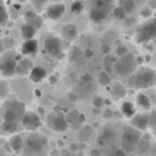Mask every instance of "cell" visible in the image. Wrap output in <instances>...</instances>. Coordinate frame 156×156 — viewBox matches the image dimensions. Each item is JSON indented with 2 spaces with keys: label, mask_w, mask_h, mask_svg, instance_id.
<instances>
[{
  "label": "cell",
  "mask_w": 156,
  "mask_h": 156,
  "mask_svg": "<svg viewBox=\"0 0 156 156\" xmlns=\"http://www.w3.org/2000/svg\"><path fill=\"white\" fill-rule=\"evenodd\" d=\"M29 78L32 82H41V81H44L47 78V70L44 67H41V66H33V69L30 70L29 73Z\"/></svg>",
  "instance_id": "obj_16"
},
{
  "label": "cell",
  "mask_w": 156,
  "mask_h": 156,
  "mask_svg": "<svg viewBox=\"0 0 156 156\" xmlns=\"http://www.w3.org/2000/svg\"><path fill=\"white\" fill-rule=\"evenodd\" d=\"M111 12H112V16H114V18H115V19H119V21H125V19L127 18L126 14L123 12V10H122L119 5H118V7H114Z\"/></svg>",
  "instance_id": "obj_33"
},
{
  "label": "cell",
  "mask_w": 156,
  "mask_h": 156,
  "mask_svg": "<svg viewBox=\"0 0 156 156\" xmlns=\"http://www.w3.org/2000/svg\"><path fill=\"white\" fill-rule=\"evenodd\" d=\"M82 55L86 58V59H89V58H92L94 55V52H93V49H90V48H88V49H85V51L82 52Z\"/></svg>",
  "instance_id": "obj_45"
},
{
  "label": "cell",
  "mask_w": 156,
  "mask_h": 156,
  "mask_svg": "<svg viewBox=\"0 0 156 156\" xmlns=\"http://www.w3.org/2000/svg\"><path fill=\"white\" fill-rule=\"evenodd\" d=\"M2 44H3V47H4V49H11V48H14L15 47V40H14L12 37H5V38H3L2 40Z\"/></svg>",
  "instance_id": "obj_36"
},
{
  "label": "cell",
  "mask_w": 156,
  "mask_h": 156,
  "mask_svg": "<svg viewBox=\"0 0 156 156\" xmlns=\"http://www.w3.org/2000/svg\"><path fill=\"white\" fill-rule=\"evenodd\" d=\"M0 123H2V119H0Z\"/></svg>",
  "instance_id": "obj_64"
},
{
  "label": "cell",
  "mask_w": 156,
  "mask_h": 156,
  "mask_svg": "<svg viewBox=\"0 0 156 156\" xmlns=\"http://www.w3.org/2000/svg\"><path fill=\"white\" fill-rule=\"evenodd\" d=\"M21 125L27 132H36L41 126V119L38 114L33 112V111H26L21 119Z\"/></svg>",
  "instance_id": "obj_10"
},
{
  "label": "cell",
  "mask_w": 156,
  "mask_h": 156,
  "mask_svg": "<svg viewBox=\"0 0 156 156\" xmlns=\"http://www.w3.org/2000/svg\"><path fill=\"white\" fill-rule=\"evenodd\" d=\"M149 156H156V144H152L151 149H149Z\"/></svg>",
  "instance_id": "obj_50"
},
{
  "label": "cell",
  "mask_w": 156,
  "mask_h": 156,
  "mask_svg": "<svg viewBox=\"0 0 156 156\" xmlns=\"http://www.w3.org/2000/svg\"><path fill=\"white\" fill-rule=\"evenodd\" d=\"M48 148V138L40 133H32L27 136L25 143V152L26 156L43 155Z\"/></svg>",
  "instance_id": "obj_3"
},
{
  "label": "cell",
  "mask_w": 156,
  "mask_h": 156,
  "mask_svg": "<svg viewBox=\"0 0 156 156\" xmlns=\"http://www.w3.org/2000/svg\"><path fill=\"white\" fill-rule=\"evenodd\" d=\"M100 52H101L103 55H108L110 54V45H108V44H103V45L100 47Z\"/></svg>",
  "instance_id": "obj_44"
},
{
  "label": "cell",
  "mask_w": 156,
  "mask_h": 156,
  "mask_svg": "<svg viewBox=\"0 0 156 156\" xmlns=\"http://www.w3.org/2000/svg\"><path fill=\"white\" fill-rule=\"evenodd\" d=\"M85 119H86L85 114H78V123H83Z\"/></svg>",
  "instance_id": "obj_51"
},
{
  "label": "cell",
  "mask_w": 156,
  "mask_h": 156,
  "mask_svg": "<svg viewBox=\"0 0 156 156\" xmlns=\"http://www.w3.org/2000/svg\"><path fill=\"white\" fill-rule=\"evenodd\" d=\"M67 99L70 100L71 103H76V101H78V96L76 93H73V92H70V93L67 94Z\"/></svg>",
  "instance_id": "obj_46"
},
{
  "label": "cell",
  "mask_w": 156,
  "mask_h": 156,
  "mask_svg": "<svg viewBox=\"0 0 156 156\" xmlns=\"http://www.w3.org/2000/svg\"><path fill=\"white\" fill-rule=\"evenodd\" d=\"M116 137V132L114 127L111 126H105L101 132L99 133V137H97V143L100 144L101 147L104 145H110Z\"/></svg>",
  "instance_id": "obj_11"
},
{
  "label": "cell",
  "mask_w": 156,
  "mask_h": 156,
  "mask_svg": "<svg viewBox=\"0 0 156 156\" xmlns=\"http://www.w3.org/2000/svg\"><path fill=\"white\" fill-rule=\"evenodd\" d=\"M92 7H96V8H99V10L105 11V12H110V11H112L114 4L111 2H101V0H100V2H94Z\"/></svg>",
  "instance_id": "obj_29"
},
{
  "label": "cell",
  "mask_w": 156,
  "mask_h": 156,
  "mask_svg": "<svg viewBox=\"0 0 156 156\" xmlns=\"http://www.w3.org/2000/svg\"><path fill=\"white\" fill-rule=\"evenodd\" d=\"M38 14L36 12V11H26V12L23 14V16H25V21H26V23H29L32 19H34L36 16H37Z\"/></svg>",
  "instance_id": "obj_43"
},
{
  "label": "cell",
  "mask_w": 156,
  "mask_h": 156,
  "mask_svg": "<svg viewBox=\"0 0 156 156\" xmlns=\"http://www.w3.org/2000/svg\"><path fill=\"white\" fill-rule=\"evenodd\" d=\"M77 148H78V147L76 145V144H71V145H70V151H77Z\"/></svg>",
  "instance_id": "obj_57"
},
{
  "label": "cell",
  "mask_w": 156,
  "mask_h": 156,
  "mask_svg": "<svg viewBox=\"0 0 156 156\" xmlns=\"http://www.w3.org/2000/svg\"><path fill=\"white\" fill-rule=\"evenodd\" d=\"M19 129L16 122H2L0 123V133L3 134H15Z\"/></svg>",
  "instance_id": "obj_20"
},
{
  "label": "cell",
  "mask_w": 156,
  "mask_h": 156,
  "mask_svg": "<svg viewBox=\"0 0 156 156\" xmlns=\"http://www.w3.org/2000/svg\"><path fill=\"white\" fill-rule=\"evenodd\" d=\"M34 93H36V96H41V92L40 90H36Z\"/></svg>",
  "instance_id": "obj_61"
},
{
  "label": "cell",
  "mask_w": 156,
  "mask_h": 156,
  "mask_svg": "<svg viewBox=\"0 0 156 156\" xmlns=\"http://www.w3.org/2000/svg\"><path fill=\"white\" fill-rule=\"evenodd\" d=\"M90 156H101V152L99 149H92L90 151Z\"/></svg>",
  "instance_id": "obj_52"
},
{
  "label": "cell",
  "mask_w": 156,
  "mask_h": 156,
  "mask_svg": "<svg viewBox=\"0 0 156 156\" xmlns=\"http://www.w3.org/2000/svg\"><path fill=\"white\" fill-rule=\"evenodd\" d=\"M26 107L19 100H5L3 104V121L2 122H21Z\"/></svg>",
  "instance_id": "obj_2"
},
{
  "label": "cell",
  "mask_w": 156,
  "mask_h": 156,
  "mask_svg": "<svg viewBox=\"0 0 156 156\" xmlns=\"http://www.w3.org/2000/svg\"><path fill=\"white\" fill-rule=\"evenodd\" d=\"M136 103L143 110H151V100H149V97L145 93H138L136 96Z\"/></svg>",
  "instance_id": "obj_25"
},
{
  "label": "cell",
  "mask_w": 156,
  "mask_h": 156,
  "mask_svg": "<svg viewBox=\"0 0 156 156\" xmlns=\"http://www.w3.org/2000/svg\"><path fill=\"white\" fill-rule=\"evenodd\" d=\"M83 8H85V4H83L82 2H73L71 3V7H70V10H71V14H80V12H82L83 11Z\"/></svg>",
  "instance_id": "obj_34"
},
{
  "label": "cell",
  "mask_w": 156,
  "mask_h": 156,
  "mask_svg": "<svg viewBox=\"0 0 156 156\" xmlns=\"http://www.w3.org/2000/svg\"><path fill=\"white\" fill-rule=\"evenodd\" d=\"M92 81V77L89 76V74H83L82 77H81V82H90Z\"/></svg>",
  "instance_id": "obj_49"
},
{
  "label": "cell",
  "mask_w": 156,
  "mask_h": 156,
  "mask_svg": "<svg viewBox=\"0 0 156 156\" xmlns=\"http://www.w3.org/2000/svg\"><path fill=\"white\" fill-rule=\"evenodd\" d=\"M137 70V62H136V56L133 54H126L125 56L118 58L114 66V71L118 74L119 77H130L134 71Z\"/></svg>",
  "instance_id": "obj_5"
},
{
  "label": "cell",
  "mask_w": 156,
  "mask_h": 156,
  "mask_svg": "<svg viewBox=\"0 0 156 156\" xmlns=\"http://www.w3.org/2000/svg\"><path fill=\"white\" fill-rule=\"evenodd\" d=\"M32 69H33V62L29 58H22L16 63V74H19V76H29Z\"/></svg>",
  "instance_id": "obj_15"
},
{
  "label": "cell",
  "mask_w": 156,
  "mask_h": 156,
  "mask_svg": "<svg viewBox=\"0 0 156 156\" xmlns=\"http://www.w3.org/2000/svg\"><path fill=\"white\" fill-rule=\"evenodd\" d=\"M116 59H118V58H116L115 55H111V54L105 55L104 59H103V69H104L103 71L107 74H110L111 71H114V66H115Z\"/></svg>",
  "instance_id": "obj_21"
},
{
  "label": "cell",
  "mask_w": 156,
  "mask_h": 156,
  "mask_svg": "<svg viewBox=\"0 0 156 156\" xmlns=\"http://www.w3.org/2000/svg\"><path fill=\"white\" fill-rule=\"evenodd\" d=\"M149 125V115L148 112H143V114H136L132 118V127L140 130L141 133L145 132L148 129Z\"/></svg>",
  "instance_id": "obj_13"
},
{
  "label": "cell",
  "mask_w": 156,
  "mask_h": 156,
  "mask_svg": "<svg viewBox=\"0 0 156 156\" xmlns=\"http://www.w3.org/2000/svg\"><path fill=\"white\" fill-rule=\"evenodd\" d=\"M44 51L55 59H63L65 58V51H63V44L59 36L55 33H48L44 37Z\"/></svg>",
  "instance_id": "obj_4"
},
{
  "label": "cell",
  "mask_w": 156,
  "mask_h": 156,
  "mask_svg": "<svg viewBox=\"0 0 156 156\" xmlns=\"http://www.w3.org/2000/svg\"><path fill=\"white\" fill-rule=\"evenodd\" d=\"M47 125L49 129H52L56 133H65L69 129V123L66 122V118L60 111H54L47 118Z\"/></svg>",
  "instance_id": "obj_8"
},
{
  "label": "cell",
  "mask_w": 156,
  "mask_h": 156,
  "mask_svg": "<svg viewBox=\"0 0 156 156\" xmlns=\"http://www.w3.org/2000/svg\"><path fill=\"white\" fill-rule=\"evenodd\" d=\"M134 22H136V19H134V18H126V19H125L123 23H125V26H132V25L134 23Z\"/></svg>",
  "instance_id": "obj_48"
},
{
  "label": "cell",
  "mask_w": 156,
  "mask_h": 156,
  "mask_svg": "<svg viewBox=\"0 0 156 156\" xmlns=\"http://www.w3.org/2000/svg\"><path fill=\"white\" fill-rule=\"evenodd\" d=\"M14 55L15 54H5L0 59V74L3 77H12L16 74V62Z\"/></svg>",
  "instance_id": "obj_9"
},
{
  "label": "cell",
  "mask_w": 156,
  "mask_h": 156,
  "mask_svg": "<svg viewBox=\"0 0 156 156\" xmlns=\"http://www.w3.org/2000/svg\"><path fill=\"white\" fill-rule=\"evenodd\" d=\"M151 40H156V18L147 19L143 25H140L136 33L137 43H148Z\"/></svg>",
  "instance_id": "obj_7"
},
{
  "label": "cell",
  "mask_w": 156,
  "mask_h": 156,
  "mask_svg": "<svg viewBox=\"0 0 156 156\" xmlns=\"http://www.w3.org/2000/svg\"><path fill=\"white\" fill-rule=\"evenodd\" d=\"M97 82H99V85H101V86L111 85V77H110V74L104 73V71H100V73L97 74Z\"/></svg>",
  "instance_id": "obj_30"
},
{
  "label": "cell",
  "mask_w": 156,
  "mask_h": 156,
  "mask_svg": "<svg viewBox=\"0 0 156 156\" xmlns=\"http://www.w3.org/2000/svg\"><path fill=\"white\" fill-rule=\"evenodd\" d=\"M121 112L126 118H133L136 115V107L132 101H125L121 105Z\"/></svg>",
  "instance_id": "obj_24"
},
{
  "label": "cell",
  "mask_w": 156,
  "mask_h": 156,
  "mask_svg": "<svg viewBox=\"0 0 156 156\" xmlns=\"http://www.w3.org/2000/svg\"><path fill=\"white\" fill-rule=\"evenodd\" d=\"M140 15L143 16L144 19H151V15H152V10L148 7V5H145V7L141 10V12H140Z\"/></svg>",
  "instance_id": "obj_42"
},
{
  "label": "cell",
  "mask_w": 156,
  "mask_h": 156,
  "mask_svg": "<svg viewBox=\"0 0 156 156\" xmlns=\"http://www.w3.org/2000/svg\"><path fill=\"white\" fill-rule=\"evenodd\" d=\"M148 115H149V125H148V127L151 130H154V132H156V110L151 111Z\"/></svg>",
  "instance_id": "obj_37"
},
{
  "label": "cell",
  "mask_w": 156,
  "mask_h": 156,
  "mask_svg": "<svg viewBox=\"0 0 156 156\" xmlns=\"http://www.w3.org/2000/svg\"><path fill=\"white\" fill-rule=\"evenodd\" d=\"M8 22V11L5 8V4L0 2V26H4Z\"/></svg>",
  "instance_id": "obj_31"
},
{
  "label": "cell",
  "mask_w": 156,
  "mask_h": 156,
  "mask_svg": "<svg viewBox=\"0 0 156 156\" xmlns=\"http://www.w3.org/2000/svg\"><path fill=\"white\" fill-rule=\"evenodd\" d=\"M108 14L110 12H105V11L99 10V8H96V7H92L90 10H89V19H90L93 23H101V22H104L105 19H107Z\"/></svg>",
  "instance_id": "obj_18"
},
{
  "label": "cell",
  "mask_w": 156,
  "mask_h": 156,
  "mask_svg": "<svg viewBox=\"0 0 156 156\" xmlns=\"http://www.w3.org/2000/svg\"><path fill=\"white\" fill-rule=\"evenodd\" d=\"M141 137H143V133L140 130L134 129L132 126H126L123 129V133H122V138H121V145L125 152H133L137 148V144L140 143Z\"/></svg>",
  "instance_id": "obj_6"
},
{
  "label": "cell",
  "mask_w": 156,
  "mask_h": 156,
  "mask_svg": "<svg viewBox=\"0 0 156 156\" xmlns=\"http://www.w3.org/2000/svg\"><path fill=\"white\" fill-rule=\"evenodd\" d=\"M92 112L97 115V114H100V110H99V108H93V110H92Z\"/></svg>",
  "instance_id": "obj_60"
},
{
  "label": "cell",
  "mask_w": 156,
  "mask_h": 156,
  "mask_svg": "<svg viewBox=\"0 0 156 156\" xmlns=\"http://www.w3.org/2000/svg\"><path fill=\"white\" fill-rule=\"evenodd\" d=\"M49 81H51V83H55V82H56V77L52 76L51 78H49Z\"/></svg>",
  "instance_id": "obj_58"
},
{
  "label": "cell",
  "mask_w": 156,
  "mask_h": 156,
  "mask_svg": "<svg viewBox=\"0 0 156 156\" xmlns=\"http://www.w3.org/2000/svg\"><path fill=\"white\" fill-rule=\"evenodd\" d=\"M148 7L151 8V10H154V8H156V2H149V3H148Z\"/></svg>",
  "instance_id": "obj_54"
},
{
  "label": "cell",
  "mask_w": 156,
  "mask_h": 156,
  "mask_svg": "<svg viewBox=\"0 0 156 156\" xmlns=\"http://www.w3.org/2000/svg\"><path fill=\"white\" fill-rule=\"evenodd\" d=\"M8 144H10V148L12 149L14 152H19L22 149V147H23V140H22V137L19 134H14L12 137L10 138Z\"/></svg>",
  "instance_id": "obj_26"
},
{
  "label": "cell",
  "mask_w": 156,
  "mask_h": 156,
  "mask_svg": "<svg viewBox=\"0 0 156 156\" xmlns=\"http://www.w3.org/2000/svg\"><path fill=\"white\" fill-rule=\"evenodd\" d=\"M5 49H4V47H3V44H2V41H0V54H3Z\"/></svg>",
  "instance_id": "obj_59"
},
{
  "label": "cell",
  "mask_w": 156,
  "mask_h": 156,
  "mask_svg": "<svg viewBox=\"0 0 156 156\" xmlns=\"http://www.w3.org/2000/svg\"><path fill=\"white\" fill-rule=\"evenodd\" d=\"M93 108H101L103 105H104V99H103V97H100V96H94L93 97Z\"/></svg>",
  "instance_id": "obj_41"
},
{
  "label": "cell",
  "mask_w": 156,
  "mask_h": 156,
  "mask_svg": "<svg viewBox=\"0 0 156 156\" xmlns=\"http://www.w3.org/2000/svg\"><path fill=\"white\" fill-rule=\"evenodd\" d=\"M66 11V5L63 3H54V4H49L45 10V14L49 19L52 21H58V19L62 18V15Z\"/></svg>",
  "instance_id": "obj_12"
},
{
  "label": "cell",
  "mask_w": 156,
  "mask_h": 156,
  "mask_svg": "<svg viewBox=\"0 0 156 156\" xmlns=\"http://www.w3.org/2000/svg\"><path fill=\"white\" fill-rule=\"evenodd\" d=\"M119 7L123 10V12L127 15H133L136 11V2L133 0H123V2L119 3Z\"/></svg>",
  "instance_id": "obj_27"
},
{
  "label": "cell",
  "mask_w": 156,
  "mask_h": 156,
  "mask_svg": "<svg viewBox=\"0 0 156 156\" xmlns=\"http://www.w3.org/2000/svg\"><path fill=\"white\" fill-rule=\"evenodd\" d=\"M127 156H133V155H127Z\"/></svg>",
  "instance_id": "obj_63"
},
{
  "label": "cell",
  "mask_w": 156,
  "mask_h": 156,
  "mask_svg": "<svg viewBox=\"0 0 156 156\" xmlns=\"http://www.w3.org/2000/svg\"><path fill=\"white\" fill-rule=\"evenodd\" d=\"M60 36L65 38L66 41H73L77 38L78 36V29L74 23H66L62 26V30H60Z\"/></svg>",
  "instance_id": "obj_14"
},
{
  "label": "cell",
  "mask_w": 156,
  "mask_h": 156,
  "mask_svg": "<svg viewBox=\"0 0 156 156\" xmlns=\"http://www.w3.org/2000/svg\"><path fill=\"white\" fill-rule=\"evenodd\" d=\"M36 32H37V30H36L33 26H30L29 23H23L21 26V34H22V38H23L25 41L33 40L36 36Z\"/></svg>",
  "instance_id": "obj_23"
},
{
  "label": "cell",
  "mask_w": 156,
  "mask_h": 156,
  "mask_svg": "<svg viewBox=\"0 0 156 156\" xmlns=\"http://www.w3.org/2000/svg\"><path fill=\"white\" fill-rule=\"evenodd\" d=\"M38 51V41L37 40H27V41H23V44H22L21 47V52L22 55H29V56H32V55H36Z\"/></svg>",
  "instance_id": "obj_17"
},
{
  "label": "cell",
  "mask_w": 156,
  "mask_h": 156,
  "mask_svg": "<svg viewBox=\"0 0 156 156\" xmlns=\"http://www.w3.org/2000/svg\"><path fill=\"white\" fill-rule=\"evenodd\" d=\"M111 94H112L114 97H125L126 89L123 88V85H122L121 82H115L112 85V88H111Z\"/></svg>",
  "instance_id": "obj_28"
},
{
  "label": "cell",
  "mask_w": 156,
  "mask_h": 156,
  "mask_svg": "<svg viewBox=\"0 0 156 156\" xmlns=\"http://www.w3.org/2000/svg\"><path fill=\"white\" fill-rule=\"evenodd\" d=\"M81 56H82V51H81L78 47H73V48H71V51H70V55H69L70 62H76V60H78Z\"/></svg>",
  "instance_id": "obj_35"
},
{
  "label": "cell",
  "mask_w": 156,
  "mask_h": 156,
  "mask_svg": "<svg viewBox=\"0 0 156 156\" xmlns=\"http://www.w3.org/2000/svg\"><path fill=\"white\" fill-rule=\"evenodd\" d=\"M129 86L136 89H148L156 83V71L151 67H141L136 70L127 80Z\"/></svg>",
  "instance_id": "obj_1"
},
{
  "label": "cell",
  "mask_w": 156,
  "mask_h": 156,
  "mask_svg": "<svg viewBox=\"0 0 156 156\" xmlns=\"http://www.w3.org/2000/svg\"><path fill=\"white\" fill-rule=\"evenodd\" d=\"M78 114L80 112L76 111V110L67 112V115H66L65 118H66V122L69 123V126H70V125H74V123H78Z\"/></svg>",
  "instance_id": "obj_32"
},
{
  "label": "cell",
  "mask_w": 156,
  "mask_h": 156,
  "mask_svg": "<svg viewBox=\"0 0 156 156\" xmlns=\"http://www.w3.org/2000/svg\"><path fill=\"white\" fill-rule=\"evenodd\" d=\"M141 156H149V155H141Z\"/></svg>",
  "instance_id": "obj_62"
},
{
  "label": "cell",
  "mask_w": 156,
  "mask_h": 156,
  "mask_svg": "<svg viewBox=\"0 0 156 156\" xmlns=\"http://www.w3.org/2000/svg\"><path fill=\"white\" fill-rule=\"evenodd\" d=\"M93 136V127L90 126H82L80 130H78V134H77V138L81 141V143H86L89 141Z\"/></svg>",
  "instance_id": "obj_22"
},
{
  "label": "cell",
  "mask_w": 156,
  "mask_h": 156,
  "mask_svg": "<svg viewBox=\"0 0 156 156\" xmlns=\"http://www.w3.org/2000/svg\"><path fill=\"white\" fill-rule=\"evenodd\" d=\"M29 25H30V26H33V27H34L36 30H37V29H40V27L43 26V18H41L40 15H37L34 19H32V21L29 22Z\"/></svg>",
  "instance_id": "obj_39"
},
{
  "label": "cell",
  "mask_w": 156,
  "mask_h": 156,
  "mask_svg": "<svg viewBox=\"0 0 156 156\" xmlns=\"http://www.w3.org/2000/svg\"><path fill=\"white\" fill-rule=\"evenodd\" d=\"M126 54H129V49H127L126 45H118L116 47V49H115V56L116 58H122Z\"/></svg>",
  "instance_id": "obj_38"
},
{
  "label": "cell",
  "mask_w": 156,
  "mask_h": 156,
  "mask_svg": "<svg viewBox=\"0 0 156 156\" xmlns=\"http://www.w3.org/2000/svg\"><path fill=\"white\" fill-rule=\"evenodd\" d=\"M8 94V83L5 81L0 80V97H5Z\"/></svg>",
  "instance_id": "obj_40"
},
{
  "label": "cell",
  "mask_w": 156,
  "mask_h": 156,
  "mask_svg": "<svg viewBox=\"0 0 156 156\" xmlns=\"http://www.w3.org/2000/svg\"><path fill=\"white\" fill-rule=\"evenodd\" d=\"M33 4H34L37 8H41V7H43V5H44V3H37V2H34V3H33Z\"/></svg>",
  "instance_id": "obj_56"
},
{
  "label": "cell",
  "mask_w": 156,
  "mask_h": 156,
  "mask_svg": "<svg viewBox=\"0 0 156 156\" xmlns=\"http://www.w3.org/2000/svg\"><path fill=\"white\" fill-rule=\"evenodd\" d=\"M63 156H76L74 152H69V151H63Z\"/></svg>",
  "instance_id": "obj_55"
},
{
  "label": "cell",
  "mask_w": 156,
  "mask_h": 156,
  "mask_svg": "<svg viewBox=\"0 0 156 156\" xmlns=\"http://www.w3.org/2000/svg\"><path fill=\"white\" fill-rule=\"evenodd\" d=\"M151 140H149L148 136H143L140 140V143L137 144V148H136V151L138 152V156L141 155H148L149 154V149H151Z\"/></svg>",
  "instance_id": "obj_19"
},
{
  "label": "cell",
  "mask_w": 156,
  "mask_h": 156,
  "mask_svg": "<svg viewBox=\"0 0 156 156\" xmlns=\"http://www.w3.org/2000/svg\"><path fill=\"white\" fill-rule=\"evenodd\" d=\"M112 156H127V154L123 149H115V151L112 152Z\"/></svg>",
  "instance_id": "obj_47"
},
{
  "label": "cell",
  "mask_w": 156,
  "mask_h": 156,
  "mask_svg": "<svg viewBox=\"0 0 156 156\" xmlns=\"http://www.w3.org/2000/svg\"><path fill=\"white\" fill-rule=\"evenodd\" d=\"M104 116L105 118H111V116H112V112H111L110 110H105L104 111Z\"/></svg>",
  "instance_id": "obj_53"
}]
</instances>
